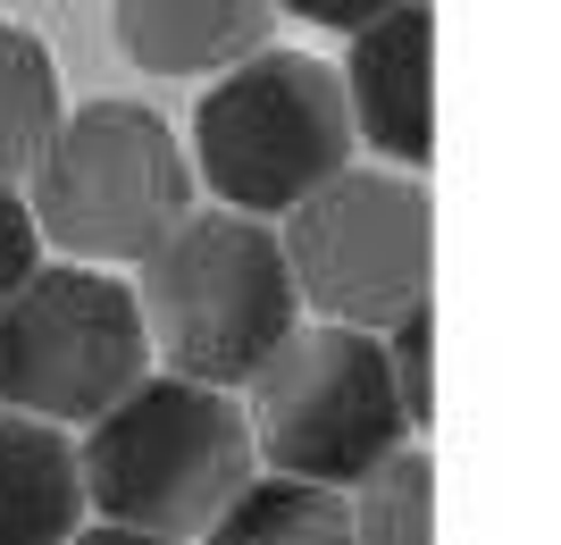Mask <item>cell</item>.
Returning a JSON list of instances; mask_svg holds the SVG:
<instances>
[{
	"mask_svg": "<svg viewBox=\"0 0 561 545\" xmlns=\"http://www.w3.org/2000/svg\"><path fill=\"white\" fill-rule=\"evenodd\" d=\"M68 545H193V537H160V529H126V521H93V529H76Z\"/></svg>",
	"mask_w": 561,
	"mask_h": 545,
	"instance_id": "e0dca14e",
	"label": "cell"
},
{
	"mask_svg": "<svg viewBox=\"0 0 561 545\" xmlns=\"http://www.w3.org/2000/svg\"><path fill=\"white\" fill-rule=\"evenodd\" d=\"M84 512L160 537H202L243 487L260 478L252 420L234 386H202L185 370L151 378L142 370L110 411L84 420Z\"/></svg>",
	"mask_w": 561,
	"mask_h": 545,
	"instance_id": "6da1fadb",
	"label": "cell"
},
{
	"mask_svg": "<svg viewBox=\"0 0 561 545\" xmlns=\"http://www.w3.org/2000/svg\"><path fill=\"white\" fill-rule=\"evenodd\" d=\"M151 370L135 285L101 261H34L0 294V404L84 428Z\"/></svg>",
	"mask_w": 561,
	"mask_h": 545,
	"instance_id": "52a82bcc",
	"label": "cell"
},
{
	"mask_svg": "<svg viewBox=\"0 0 561 545\" xmlns=\"http://www.w3.org/2000/svg\"><path fill=\"white\" fill-rule=\"evenodd\" d=\"M285 18H302V25H319V34H352V25H369V18H386L394 0H277Z\"/></svg>",
	"mask_w": 561,
	"mask_h": 545,
	"instance_id": "2e32d148",
	"label": "cell"
},
{
	"mask_svg": "<svg viewBox=\"0 0 561 545\" xmlns=\"http://www.w3.org/2000/svg\"><path fill=\"white\" fill-rule=\"evenodd\" d=\"M243 420L260 470L319 478V487H352L411 436L377 328H344V319H294L277 353L243 378Z\"/></svg>",
	"mask_w": 561,
	"mask_h": 545,
	"instance_id": "5b68a950",
	"label": "cell"
},
{
	"mask_svg": "<svg viewBox=\"0 0 561 545\" xmlns=\"http://www.w3.org/2000/svg\"><path fill=\"white\" fill-rule=\"evenodd\" d=\"M34 261H43V227H34V211L18 202V185H0V294H9Z\"/></svg>",
	"mask_w": 561,
	"mask_h": 545,
	"instance_id": "9a60e30c",
	"label": "cell"
},
{
	"mask_svg": "<svg viewBox=\"0 0 561 545\" xmlns=\"http://www.w3.org/2000/svg\"><path fill=\"white\" fill-rule=\"evenodd\" d=\"M344 110H352V135L369 143L386 168H420L436 160V18L427 0H394L386 18L352 25L344 34Z\"/></svg>",
	"mask_w": 561,
	"mask_h": 545,
	"instance_id": "ba28073f",
	"label": "cell"
},
{
	"mask_svg": "<svg viewBox=\"0 0 561 545\" xmlns=\"http://www.w3.org/2000/svg\"><path fill=\"white\" fill-rule=\"evenodd\" d=\"M126 59L151 76H218L268 43L277 0H110Z\"/></svg>",
	"mask_w": 561,
	"mask_h": 545,
	"instance_id": "9c48e42d",
	"label": "cell"
},
{
	"mask_svg": "<svg viewBox=\"0 0 561 545\" xmlns=\"http://www.w3.org/2000/svg\"><path fill=\"white\" fill-rule=\"evenodd\" d=\"M377 344H386V378H394V395H402V420L427 428L436 420V303L394 310V319L377 328Z\"/></svg>",
	"mask_w": 561,
	"mask_h": 545,
	"instance_id": "5bb4252c",
	"label": "cell"
},
{
	"mask_svg": "<svg viewBox=\"0 0 561 545\" xmlns=\"http://www.w3.org/2000/svg\"><path fill=\"white\" fill-rule=\"evenodd\" d=\"M34 227L68 261H142L193 211V160L176 126L142 101H84L59 110L50 143L34 151Z\"/></svg>",
	"mask_w": 561,
	"mask_h": 545,
	"instance_id": "3957f363",
	"label": "cell"
},
{
	"mask_svg": "<svg viewBox=\"0 0 561 545\" xmlns=\"http://www.w3.org/2000/svg\"><path fill=\"white\" fill-rule=\"evenodd\" d=\"M202 545H352V503H344V487L260 470L252 487L202 529Z\"/></svg>",
	"mask_w": 561,
	"mask_h": 545,
	"instance_id": "8fae6325",
	"label": "cell"
},
{
	"mask_svg": "<svg viewBox=\"0 0 561 545\" xmlns=\"http://www.w3.org/2000/svg\"><path fill=\"white\" fill-rule=\"evenodd\" d=\"M344 503H352V545H436V462H427V445L402 436L386 462H369L344 487Z\"/></svg>",
	"mask_w": 561,
	"mask_h": 545,
	"instance_id": "7c38bea8",
	"label": "cell"
},
{
	"mask_svg": "<svg viewBox=\"0 0 561 545\" xmlns=\"http://www.w3.org/2000/svg\"><path fill=\"white\" fill-rule=\"evenodd\" d=\"M285 269L294 294L319 319L344 328H386L394 310L427 303L436 277V202L411 168H335L285 211Z\"/></svg>",
	"mask_w": 561,
	"mask_h": 545,
	"instance_id": "8992f818",
	"label": "cell"
},
{
	"mask_svg": "<svg viewBox=\"0 0 561 545\" xmlns=\"http://www.w3.org/2000/svg\"><path fill=\"white\" fill-rule=\"evenodd\" d=\"M135 310L168 370L202 386H243L302 319V294H294L277 227L218 202V211H185L142 252Z\"/></svg>",
	"mask_w": 561,
	"mask_h": 545,
	"instance_id": "7a4b0ae2",
	"label": "cell"
},
{
	"mask_svg": "<svg viewBox=\"0 0 561 545\" xmlns=\"http://www.w3.org/2000/svg\"><path fill=\"white\" fill-rule=\"evenodd\" d=\"M84 529V462L59 420L0 404V545H68Z\"/></svg>",
	"mask_w": 561,
	"mask_h": 545,
	"instance_id": "30bf717a",
	"label": "cell"
},
{
	"mask_svg": "<svg viewBox=\"0 0 561 545\" xmlns=\"http://www.w3.org/2000/svg\"><path fill=\"white\" fill-rule=\"evenodd\" d=\"M59 110L68 101H59V68H50L43 34L0 18V185H18L25 168H34V151L50 143Z\"/></svg>",
	"mask_w": 561,
	"mask_h": 545,
	"instance_id": "4fadbf2b",
	"label": "cell"
},
{
	"mask_svg": "<svg viewBox=\"0 0 561 545\" xmlns=\"http://www.w3.org/2000/svg\"><path fill=\"white\" fill-rule=\"evenodd\" d=\"M193 177L252 218H285L310 185L352 160V110L328 59L310 50H243L193 110Z\"/></svg>",
	"mask_w": 561,
	"mask_h": 545,
	"instance_id": "277c9868",
	"label": "cell"
}]
</instances>
